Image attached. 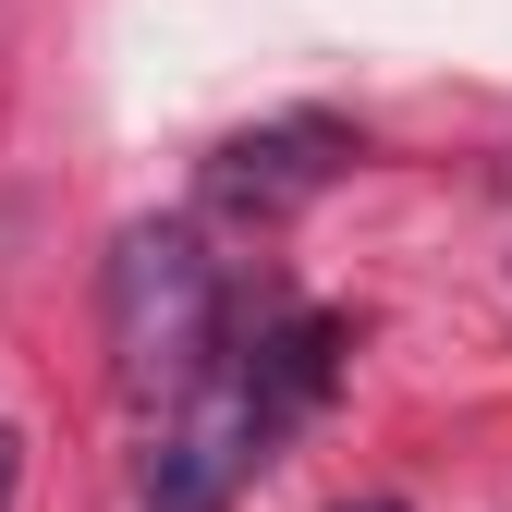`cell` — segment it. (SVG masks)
Returning a JSON list of instances; mask_svg holds the SVG:
<instances>
[{
	"instance_id": "6da1fadb",
	"label": "cell",
	"mask_w": 512,
	"mask_h": 512,
	"mask_svg": "<svg viewBox=\"0 0 512 512\" xmlns=\"http://www.w3.org/2000/svg\"><path fill=\"white\" fill-rule=\"evenodd\" d=\"M98 317H110V366H122V391H147V403H183L196 378H220V256L183 232V220H135L110 244V269H98Z\"/></svg>"
},
{
	"instance_id": "7a4b0ae2",
	"label": "cell",
	"mask_w": 512,
	"mask_h": 512,
	"mask_svg": "<svg viewBox=\"0 0 512 512\" xmlns=\"http://www.w3.org/2000/svg\"><path fill=\"white\" fill-rule=\"evenodd\" d=\"M269 439H281V415L256 403V378L244 366H220V378H196V391L171 403V427H159V452H147V512H232V488L269 464Z\"/></svg>"
},
{
	"instance_id": "3957f363",
	"label": "cell",
	"mask_w": 512,
	"mask_h": 512,
	"mask_svg": "<svg viewBox=\"0 0 512 512\" xmlns=\"http://www.w3.org/2000/svg\"><path fill=\"white\" fill-rule=\"evenodd\" d=\"M354 159H366V135H354V122H330V110L244 122V135L208 147V208H220V220H293V208L330 196Z\"/></svg>"
},
{
	"instance_id": "277c9868",
	"label": "cell",
	"mask_w": 512,
	"mask_h": 512,
	"mask_svg": "<svg viewBox=\"0 0 512 512\" xmlns=\"http://www.w3.org/2000/svg\"><path fill=\"white\" fill-rule=\"evenodd\" d=\"M330 366H342V330L317 305H293V317H269V330L244 342V378H256V403H269L281 427L305 415V403H330Z\"/></svg>"
},
{
	"instance_id": "5b68a950",
	"label": "cell",
	"mask_w": 512,
	"mask_h": 512,
	"mask_svg": "<svg viewBox=\"0 0 512 512\" xmlns=\"http://www.w3.org/2000/svg\"><path fill=\"white\" fill-rule=\"evenodd\" d=\"M13 476H25V439L0 427V512H13Z\"/></svg>"
},
{
	"instance_id": "8992f818",
	"label": "cell",
	"mask_w": 512,
	"mask_h": 512,
	"mask_svg": "<svg viewBox=\"0 0 512 512\" xmlns=\"http://www.w3.org/2000/svg\"><path fill=\"white\" fill-rule=\"evenodd\" d=\"M354 512H403V500H354Z\"/></svg>"
}]
</instances>
